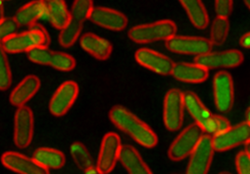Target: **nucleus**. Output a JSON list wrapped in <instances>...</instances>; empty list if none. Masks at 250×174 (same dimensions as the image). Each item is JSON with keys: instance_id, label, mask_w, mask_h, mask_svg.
I'll use <instances>...</instances> for the list:
<instances>
[{"instance_id": "nucleus-1", "label": "nucleus", "mask_w": 250, "mask_h": 174, "mask_svg": "<svg viewBox=\"0 0 250 174\" xmlns=\"http://www.w3.org/2000/svg\"><path fill=\"white\" fill-rule=\"evenodd\" d=\"M109 118L116 128L127 134L140 145L146 148H154L158 144L159 139L153 129L124 106H114L109 112Z\"/></svg>"}, {"instance_id": "nucleus-2", "label": "nucleus", "mask_w": 250, "mask_h": 174, "mask_svg": "<svg viewBox=\"0 0 250 174\" xmlns=\"http://www.w3.org/2000/svg\"><path fill=\"white\" fill-rule=\"evenodd\" d=\"M49 42L50 37L47 30L37 23L31 25L27 31L16 33L1 41V49L6 54H21L28 53L35 47L48 46Z\"/></svg>"}, {"instance_id": "nucleus-3", "label": "nucleus", "mask_w": 250, "mask_h": 174, "mask_svg": "<svg viewBox=\"0 0 250 174\" xmlns=\"http://www.w3.org/2000/svg\"><path fill=\"white\" fill-rule=\"evenodd\" d=\"M177 26L171 20H160L151 23L139 24L128 31V38L138 44L153 43L156 41H167L176 36Z\"/></svg>"}, {"instance_id": "nucleus-4", "label": "nucleus", "mask_w": 250, "mask_h": 174, "mask_svg": "<svg viewBox=\"0 0 250 174\" xmlns=\"http://www.w3.org/2000/svg\"><path fill=\"white\" fill-rule=\"evenodd\" d=\"M204 130L196 123L185 128L175 138L168 150V156L172 161H180L190 156L198 143L205 135Z\"/></svg>"}, {"instance_id": "nucleus-5", "label": "nucleus", "mask_w": 250, "mask_h": 174, "mask_svg": "<svg viewBox=\"0 0 250 174\" xmlns=\"http://www.w3.org/2000/svg\"><path fill=\"white\" fill-rule=\"evenodd\" d=\"M185 109L184 93L175 88L169 90L163 104V123L169 131H177L181 128Z\"/></svg>"}, {"instance_id": "nucleus-6", "label": "nucleus", "mask_w": 250, "mask_h": 174, "mask_svg": "<svg viewBox=\"0 0 250 174\" xmlns=\"http://www.w3.org/2000/svg\"><path fill=\"white\" fill-rule=\"evenodd\" d=\"M165 43L171 53L195 56L196 58L212 52L213 48L211 40L202 37L174 36Z\"/></svg>"}, {"instance_id": "nucleus-7", "label": "nucleus", "mask_w": 250, "mask_h": 174, "mask_svg": "<svg viewBox=\"0 0 250 174\" xmlns=\"http://www.w3.org/2000/svg\"><path fill=\"white\" fill-rule=\"evenodd\" d=\"M215 148L213 137L205 134L189 157L187 174H207L213 161Z\"/></svg>"}, {"instance_id": "nucleus-8", "label": "nucleus", "mask_w": 250, "mask_h": 174, "mask_svg": "<svg viewBox=\"0 0 250 174\" xmlns=\"http://www.w3.org/2000/svg\"><path fill=\"white\" fill-rule=\"evenodd\" d=\"M120 137L114 132H109L103 137L97 162V169L103 174H109L120 158L122 150Z\"/></svg>"}, {"instance_id": "nucleus-9", "label": "nucleus", "mask_w": 250, "mask_h": 174, "mask_svg": "<svg viewBox=\"0 0 250 174\" xmlns=\"http://www.w3.org/2000/svg\"><path fill=\"white\" fill-rule=\"evenodd\" d=\"M34 135V115L32 110L23 106L17 109L14 116L13 140L15 145L24 149L28 147Z\"/></svg>"}, {"instance_id": "nucleus-10", "label": "nucleus", "mask_w": 250, "mask_h": 174, "mask_svg": "<svg viewBox=\"0 0 250 174\" xmlns=\"http://www.w3.org/2000/svg\"><path fill=\"white\" fill-rule=\"evenodd\" d=\"M213 137V144L216 152H225L250 141V126L248 122L238 124L216 134Z\"/></svg>"}, {"instance_id": "nucleus-11", "label": "nucleus", "mask_w": 250, "mask_h": 174, "mask_svg": "<svg viewBox=\"0 0 250 174\" xmlns=\"http://www.w3.org/2000/svg\"><path fill=\"white\" fill-rule=\"evenodd\" d=\"M213 92L216 108L220 113L229 112L234 103V87L229 73L219 71L214 76Z\"/></svg>"}, {"instance_id": "nucleus-12", "label": "nucleus", "mask_w": 250, "mask_h": 174, "mask_svg": "<svg viewBox=\"0 0 250 174\" xmlns=\"http://www.w3.org/2000/svg\"><path fill=\"white\" fill-rule=\"evenodd\" d=\"M78 95L79 86L75 81H67L63 82L57 88L50 100V113L57 117L65 116L76 101Z\"/></svg>"}, {"instance_id": "nucleus-13", "label": "nucleus", "mask_w": 250, "mask_h": 174, "mask_svg": "<svg viewBox=\"0 0 250 174\" xmlns=\"http://www.w3.org/2000/svg\"><path fill=\"white\" fill-rule=\"evenodd\" d=\"M244 61V56L238 50H228L224 52H210L195 58V63L207 70L232 69L240 66Z\"/></svg>"}, {"instance_id": "nucleus-14", "label": "nucleus", "mask_w": 250, "mask_h": 174, "mask_svg": "<svg viewBox=\"0 0 250 174\" xmlns=\"http://www.w3.org/2000/svg\"><path fill=\"white\" fill-rule=\"evenodd\" d=\"M185 107L193 118L195 123L200 126L208 135H214V115L205 107L199 97L193 92L184 93Z\"/></svg>"}, {"instance_id": "nucleus-15", "label": "nucleus", "mask_w": 250, "mask_h": 174, "mask_svg": "<svg viewBox=\"0 0 250 174\" xmlns=\"http://www.w3.org/2000/svg\"><path fill=\"white\" fill-rule=\"evenodd\" d=\"M135 60L142 67L159 75H171L175 63L171 58L148 48H141L135 53Z\"/></svg>"}, {"instance_id": "nucleus-16", "label": "nucleus", "mask_w": 250, "mask_h": 174, "mask_svg": "<svg viewBox=\"0 0 250 174\" xmlns=\"http://www.w3.org/2000/svg\"><path fill=\"white\" fill-rule=\"evenodd\" d=\"M5 168L18 174H50L49 170L30 158L17 152H6L1 158Z\"/></svg>"}, {"instance_id": "nucleus-17", "label": "nucleus", "mask_w": 250, "mask_h": 174, "mask_svg": "<svg viewBox=\"0 0 250 174\" xmlns=\"http://www.w3.org/2000/svg\"><path fill=\"white\" fill-rule=\"evenodd\" d=\"M89 20L103 28L116 32L125 29L128 23L127 17L123 12L105 7H96Z\"/></svg>"}, {"instance_id": "nucleus-18", "label": "nucleus", "mask_w": 250, "mask_h": 174, "mask_svg": "<svg viewBox=\"0 0 250 174\" xmlns=\"http://www.w3.org/2000/svg\"><path fill=\"white\" fill-rule=\"evenodd\" d=\"M20 26H31L39 20L49 21L47 4L42 0H33L21 7L14 16Z\"/></svg>"}, {"instance_id": "nucleus-19", "label": "nucleus", "mask_w": 250, "mask_h": 174, "mask_svg": "<svg viewBox=\"0 0 250 174\" xmlns=\"http://www.w3.org/2000/svg\"><path fill=\"white\" fill-rule=\"evenodd\" d=\"M171 76L177 81L188 83H201L207 80L209 70L197 63H176Z\"/></svg>"}, {"instance_id": "nucleus-20", "label": "nucleus", "mask_w": 250, "mask_h": 174, "mask_svg": "<svg viewBox=\"0 0 250 174\" xmlns=\"http://www.w3.org/2000/svg\"><path fill=\"white\" fill-rule=\"evenodd\" d=\"M41 87V81L35 75H28L20 81L10 96L11 104L20 108L34 97Z\"/></svg>"}, {"instance_id": "nucleus-21", "label": "nucleus", "mask_w": 250, "mask_h": 174, "mask_svg": "<svg viewBox=\"0 0 250 174\" xmlns=\"http://www.w3.org/2000/svg\"><path fill=\"white\" fill-rule=\"evenodd\" d=\"M80 45L93 58L102 61L107 60L113 52V46L109 40L94 33H85L82 36Z\"/></svg>"}, {"instance_id": "nucleus-22", "label": "nucleus", "mask_w": 250, "mask_h": 174, "mask_svg": "<svg viewBox=\"0 0 250 174\" xmlns=\"http://www.w3.org/2000/svg\"><path fill=\"white\" fill-rule=\"evenodd\" d=\"M128 174H153L140 153L131 145H123L119 158Z\"/></svg>"}, {"instance_id": "nucleus-23", "label": "nucleus", "mask_w": 250, "mask_h": 174, "mask_svg": "<svg viewBox=\"0 0 250 174\" xmlns=\"http://www.w3.org/2000/svg\"><path fill=\"white\" fill-rule=\"evenodd\" d=\"M189 21L197 29H205L209 24V16L203 0H178Z\"/></svg>"}, {"instance_id": "nucleus-24", "label": "nucleus", "mask_w": 250, "mask_h": 174, "mask_svg": "<svg viewBox=\"0 0 250 174\" xmlns=\"http://www.w3.org/2000/svg\"><path fill=\"white\" fill-rule=\"evenodd\" d=\"M49 22L58 30L63 29L70 21L71 14L64 0H53L47 4Z\"/></svg>"}, {"instance_id": "nucleus-25", "label": "nucleus", "mask_w": 250, "mask_h": 174, "mask_svg": "<svg viewBox=\"0 0 250 174\" xmlns=\"http://www.w3.org/2000/svg\"><path fill=\"white\" fill-rule=\"evenodd\" d=\"M33 158L48 170L61 169L66 162L65 155L62 152L46 147L37 149L33 154Z\"/></svg>"}, {"instance_id": "nucleus-26", "label": "nucleus", "mask_w": 250, "mask_h": 174, "mask_svg": "<svg viewBox=\"0 0 250 174\" xmlns=\"http://www.w3.org/2000/svg\"><path fill=\"white\" fill-rule=\"evenodd\" d=\"M70 155L76 166L83 173L93 167L94 160L87 148L81 142H74L70 146Z\"/></svg>"}, {"instance_id": "nucleus-27", "label": "nucleus", "mask_w": 250, "mask_h": 174, "mask_svg": "<svg viewBox=\"0 0 250 174\" xmlns=\"http://www.w3.org/2000/svg\"><path fill=\"white\" fill-rule=\"evenodd\" d=\"M82 30L83 23L71 19V21L63 29L60 30L58 36L59 44L64 48L72 46L79 39Z\"/></svg>"}, {"instance_id": "nucleus-28", "label": "nucleus", "mask_w": 250, "mask_h": 174, "mask_svg": "<svg viewBox=\"0 0 250 174\" xmlns=\"http://www.w3.org/2000/svg\"><path fill=\"white\" fill-rule=\"evenodd\" d=\"M229 31V22L225 17L216 16L213 21L210 30V40L213 45H222L226 39Z\"/></svg>"}, {"instance_id": "nucleus-29", "label": "nucleus", "mask_w": 250, "mask_h": 174, "mask_svg": "<svg viewBox=\"0 0 250 174\" xmlns=\"http://www.w3.org/2000/svg\"><path fill=\"white\" fill-rule=\"evenodd\" d=\"M95 9L93 0H74L70 9L71 18L81 23L90 19Z\"/></svg>"}, {"instance_id": "nucleus-30", "label": "nucleus", "mask_w": 250, "mask_h": 174, "mask_svg": "<svg viewBox=\"0 0 250 174\" xmlns=\"http://www.w3.org/2000/svg\"><path fill=\"white\" fill-rule=\"evenodd\" d=\"M50 66L59 71L68 72L73 70L76 66V61L70 55L62 52H54Z\"/></svg>"}, {"instance_id": "nucleus-31", "label": "nucleus", "mask_w": 250, "mask_h": 174, "mask_svg": "<svg viewBox=\"0 0 250 174\" xmlns=\"http://www.w3.org/2000/svg\"><path fill=\"white\" fill-rule=\"evenodd\" d=\"M26 54L27 58L32 63L42 66H50L54 52L50 50L48 46L41 45L35 47Z\"/></svg>"}, {"instance_id": "nucleus-32", "label": "nucleus", "mask_w": 250, "mask_h": 174, "mask_svg": "<svg viewBox=\"0 0 250 174\" xmlns=\"http://www.w3.org/2000/svg\"><path fill=\"white\" fill-rule=\"evenodd\" d=\"M7 55L1 49V58H0V89L2 91L7 90L12 82V74L10 63L7 58Z\"/></svg>"}, {"instance_id": "nucleus-33", "label": "nucleus", "mask_w": 250, "mask_h": 174, "mask_svg": "<svg viewBox=\"0 0 250 174\" xmlns=\"http://www.w3.org/2000/svg\"><path fill=\"white\" fill-rule=\"evenodd\" d=\"M19 23L14 17H4L0 21V39L1 41L16 34L19 28Z\"/></svg>"}, {"instance_id": "nucleus-34", "label": "nucleus", "mask_w": 250, "mask_h": 174, "mask_svg": "<svg viewBox=\"0 0 250 174\" xmlns=\"http://www.w3.org/2000/svg\"><path fill=\"white\" fill-rule=\"evenodd\" d=\"M238 174H250V156L246 151L239 152L235 158Z\"/></svg>"}, {"instance_id": "nucleus-35", "label": "nucleus", "mask_w": 250, "mask_h": 174, "mask_svg": "<svg viewBox=\"0 0 250 174\" xmlns=\"http://www.w3.org/2000/svg\"><path fill=\"white\" fill-rule=\"evenodd\" d=\"M233 9V0H215L216 16L229 18Z\"/></svg>"}, {"instance_id": "nucleus-36", "label": "nucleus", "mask_w": 250, "mask_h": 174, "mask_svg": "<svg viewBox=\"0 0 250 174\" xmlns=\"http://www.w3.org/2000/svg\"><path fill=\"white\" fill-rule=\"evenodd\" d=\"M230 128L229 120L221 116H214V135L219 134Z\"/></svg>"}, {"instance_id": "nucleus-37", "label": "nucleus", "mask_w": 250, "mask_h": 174, "mask_svg": "<svg viewBox=\"0 0 250 174\" xmlns=\"http://www.w3.org/2000/svg\"><path fill=\"white\" fill-rule=\"evenodd\" d=\"M240 45L247 49H250V32L245 34L240 39Z\"/></svg>"}, {"instance_id": "nucleus-38", "label": "nucleus", "mask_w": 250, "mask_h": 174, "mask_svg": "<svg viewBox=\"0 0 250 174\" xmlns=\"http://www.w3.org/2000/svg\"><path fill=\"white\" fill-rule=\"evenodd\" d=\"M84 174H103L98 169H97V167H93L91 169H89V170H87V171H85L84 172Z\"/></svg>"}, {"instance_id": "nucleus-39", "label": "nucleus", "mask_w": 250, "mask_h": 174, "mask_svg": "<svg viewBox=\"0 0 250 174\" xmlns=\"http://www.w3.org/2000/svg\"><path fill=\"white\" fill-rule=\"evenodd\" d=\"M246 119H247L246 122H248L250 126V107L248 109V111H247V113H246Z\"/></svg>"}, {"instance_id": "nucleus-40", "label": "nucleus", "mask_w": 250, "mask_h": 174, "mask_svg": "<svg viewBox=\"0 0 250 174\" xmlns=\"http://www.w3.org/2000/svg\"><path fill=\"white\" fill-rule=\"evenodd\" d=\"M245 151L247 152V153L250 155V141L246 144V148H245Z\"/></svg>"}, {"instance_id": "nucleus-41", "label": "nucleus", "mask_w": 250, "mask_h": 174, "mask_svg": "<svg viewBox=\"0 0 250 174\" xmlns=\"http://www.w3.org/2000/svg\"><path fill=\"white\" fill-rule=\"evenodd\" d=\"M244 2L246 4V6L248 7V9L250 11V0H244Z\"/></svg>"}, {"instance_id": "nucleus-42", "label": "nucleus", "mask_w": 250, "mask_h": 174, "mask_svg": "<svg viewBox=\"0 0 250 174\" xmlns=\"http://www.w3.org/2000/svg\"><path fill=\"white\" fill-rule=\"evenodd\" d=\"M42 1H43L44 3L48 4V3H50V2H51V1H53V0H42Z\"/></svg>"}, {"instance_id": "nucleus-43", "label": "nucleus", "mask_w": 250, "mask_h": 174, "mask_svg": "<svg viewBox=\"0 0 250 174\" xmlns=\"http://www.w3.org/2000/svg\"><path fill=\"white\" fill-rule=\"evenodd\" d=\"M229 174V173H227V172H223V173H221V174Z\"/></svg>"}, {"instance_id": "nucleus-44", "label": "nucleus", "mask_w": 250, "mask_h": 174, "mask_svg": "<svg viewBox=\"0 0 250 174\" xmlns=\"http://www.w3.org/2000/svg\"><path fill=\"white\" fill-rule=\"evenodd\" d=\"M3 1H10V0H3Z\"/></svg>"}]
</instances>
